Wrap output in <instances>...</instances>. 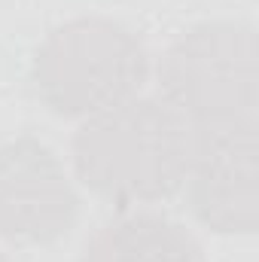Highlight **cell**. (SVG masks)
<instances>
[{"instance_id":"52a82bcc","label":"cell","mask_w":259,"mask_h":262,"mask_svg":"<svg viewBox=\"0 0 259 262\" xmlns=\"http://www.w3.org/2000/svg\"><path fill=\"white\" fill-rule=\"evenodd\" d=\"M0 262H9V259H6V256H3V253H0Z\"/></svg>"},{"instance_id":"6da1fadb","label":"cell","mask_w":259,"mask_h":262,"mask_svg":"<svg viewBox=\"0 0 259 262\" xmlns=\"http://www.w3.org/2000/svg\"><path fill=\"white\" fill-rule=\"evenodd\" d=\"M189 152L192 131L162 98H128L89 116L70 140L79 183L116 207L177 195Z\"/></svg>"},{"instance_id":"7a4b0ae2","label":"cell","mask_w":259,"mask_h":262,"mask_svg":"<svg viewBox=\"0 0 259 262\" xmlns=\"http://www.w3.org/2000/svg\"><path fill=\"white\" fill-rule=\"evenodd\" d=\"M149 76V52L125 25L101 15L70 18L40 43L31 82L61 119H89L137 98Z\"/></svg>"},{"instance_id":"8992f818","label":"cell","mask_w":259,"mask_h":262,"mask_svg":"<svg viewBox=\"0 0 259 262\" xmlns=\"http://www.w3.org/2000/svg\"><path fill=\"white\" fill-rule=\"evenodd\" d=\"M79 262H204V256L180 223L134 210L104 223L85 241Z\"/></svg>"},{"instance_id":"5b68a950","label":"cell","mask_w":259,"mask_h":262,"mask_svg":"<svg viewBox=\"0 0 259 262\" xmlns=\"http://www.w3.org/2000/svg\"><path fill=\"white\" fill-rule=\"evenodd\" d=\"M79 195L61 159L34 134L0 146V238L43 247L76 226Z\"/></svg>"},{"instance_id":"277c9868","label":"cell","mask_w":259,"mask_h":262,"mask_svg":"<svg viewBox=\"0 0 259 262\" xmlns=\"http://www.w3.org/2000/svg\"><path fill=\"white\" fill-rule=\"evenodd\" d=\"M259 125L192 131L186 171L195 220L220 235H253L259 226Z\"/></svg>"},{"instance_id":"3957f363","label":"cell","mask_w":259,"mask_h":262,"mask_svg":"<svg viewBox=\"0 0 259 262\" xmlns=\"http://www.w3.org/2000/svg\"><path fill=\"white\" fill-rule=\"evenodd\" d=\"M162 101L189 131L256 122L259 46L247 21H204L180 34L159 64Z\"/></svg>"}]
</instances>
